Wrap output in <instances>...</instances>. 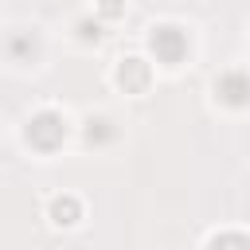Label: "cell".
Returning <instances> with one entry per match:
<instances>
[{
    "label": "cell",
    "instance_id": "1",
    "mask_svg": "<svg viewBox=\"0 0 250 250\" xmlns=\"http://www.w3.org/2000/svg\"><path fill=\"white\" fill-rule=\"evenodd\" d=\"M23 137H27L31 148H39V152H55V148L66 141V117H62L59 109H39V113L27 121Z\"/></svg>",
    "mask_w": 250,
    "mask_h": 250
},
{
    "label": "cell",
    "instance_id": "2",
    "mask_svg": "<svg viewBox=\"0 0 250 250\" xmlns=\"http://www.w3.org/2000/svg\"><path fill=\"white\" fill-rule=\"evenodd\" d=\"M148 47H152V55H156L164 66H180V62L188 59V51H191L188 31H184V27H176V23H160V27H152Z\"/></svg>",
    "mask_w": 250,
    "mask_h": 250
},
{
    "label": "cell",
    "instance_id": "3",
    "mask_svg": "<svg viewBox=\"0 0 250 250\" xmlns=\"http://www.w3.org/2000/svg\"><path fill=\"white\" fill-rule=\"evenodd\" d=\"M215 98L223 102V105H230V109H242V105H250V74L246 70H223L219 78H215Z\"/></svg>",
    "mask_w": 250,
    "mask_h": 250
},
{
    "label": "cell",
    "instance_id": "4",
    "mask_svg": "<svg viewBox=\"0 0 250 250\" xmlns=\"http://www.w3.org/2000/svg\"><path fill=\"white\" fill-rule=\"evenodd\" d=\"M117 82L129 90V94H141L148 86V62L145 59H121L117 62Z\"/></svg>",
    "mask_w": 250,
    "mask_h": 250
},
{
    "label": "cell",
    "instance_id": "5",
    "mask_svg": "<svg viewBox=\"0 0 250 250\" xmlns=\"http://www.w3.org/2000/svg\"><path fill=\"white\" fill-rule=\"evenodd\" d=\"M35 51H39V39H35L31 31H12V39H8V59H12V62L27 66V62L35 59Z\"/></svg>",
    "mask_w": 250,
    "mask_h": 250
},
{
    "label": "cell",
    "instance_id": "6",
    "mask_svg": "<svg viewBox=\"0 0 250 250\" xmlns=\"http://www.w3.org/2000/svg\"><path fill=\"white\" fill-rule=\"evenodd\" d=\"M51 219H55L59 227H74V223L82 219L78 195H55V199H51Z\"/></svg>",
    "mask_w": 250,
    "mask_h": 250
},
{
    "label": "cell",
    "instance_id": "7",
    "mask_svg": "<svg viewBox=\"0 0 250 250\" xmlns=\"http://www.w3.org/2000/svg\"><path fill=\"white\" fill-rule=\"evenodd\" d=\"M113 137H117V129H113L109 117H90V121H86V141H90V145H105V141H113Z\"/></svg>",
    "mask_w": 250,
    "mask_h": 250
},
{
    "label": "cell",
    "instance_id": "8",
    "mask_svg": "<svg viewBox=\"0 0 250 250\" xmlns=\"http://www.w3.org/2000/svg\"><path fill=\"white\" fill-rule=\"evenodd\" d=\"M207 250H250V234H242V230H223V234H215V238L207 242Z\"/></svg>",
    "mask_w": 250,
    "mask_h": 250
},
{
    "label": "cell",
    "instance_id": "9",
    "mask_svg": "<svg viewBox=\"0 0 250 250\" xmlns=\"http://www.w3.org/2000/svg\"><path fill=\"white\" fill-rule=\"evenodd\" d=\"M78 35H82V39H86V43H90V39H94V43H98V39H102V27H98V23H90V20H86V23H78Z\"/></svg>",
    "mask_w": 250,
    "mask_h": 250
},
{
    "label": "cell",
    "instance_id": "10",
    "mask_svg": "<svg viewBox=\"0 0 250 250\" xmlns=\"http://www.w3.org/2000/svg\"><path fill=\"white\" fill-rule=\"evenodd\" d=\"M121 12H125V4H121V0H102V16H109V20H117Z\"/></svg>",
    "mask_w": 250,
    "mask_h": 250
}]
</instances>
